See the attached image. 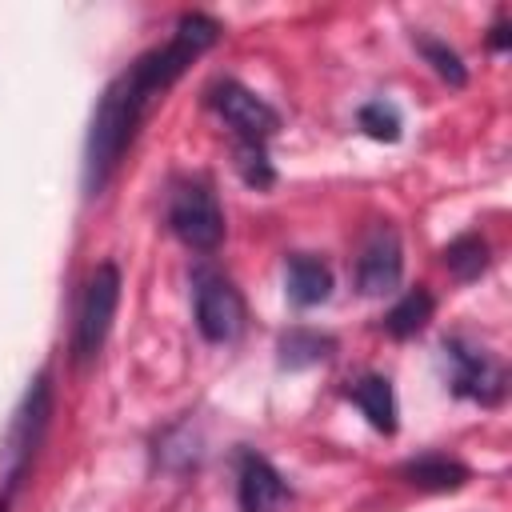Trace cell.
I'll use <instances>...</instances> for the list:
<instances>
[{
    "instance_id": "cell-1",
    "label": "cell",
    "mask_w": 512,
    "mask_h": 512,
    "mask_svg": "<svg viewBox=\"0 0 512 512\" xmlns=\"http://www.w3.org/2000/svg\"><path fill=\"white\" fill-rule=\"evenodd\" d=\"M220 40V24L204 12H188L180 16L172 40L164 48H152L144 52L128 72H120L104 96H100V108L92 116V128H88V152H84V184L88 192H100L112 176V168L120 164L124 148L132 144L144 112L152 108L156 96H164L180 72L200 56L208 52L212 44Z\"/></svg>"
},
{
    "instance_id": "cell-2",
    "label": "cell",
    "mask_w": 512,
    "mask_h": 512,
    "mask_svg": "<svg viewBox=\"0 0 512 512\" xmlns=\"http://www.w3.org/2000/svg\"><path fill=\"white\" fill-rule=\"evenodd\" d=\"M48 416H52V384L48 376H36L32 388L24 392L16 416H12V428H8V440L0 448V476H4V488H16L24 468L32 464L40 440H44V428H48Z\"/></svg>"
},
{
    "instance_id": "cell-3",
    "label": "cell",
    "mask_w": 512,
    "mask_h": 512,
    "mask_svg": "<svg viewBox=\"0 0 512 512\" xmlns=\"http://www.w3.org/2000/svg\"><path fill=\"white\" fill-rule=\"evenodd\" d=\"M168 224L196 252H212L224 240V212L216 204V192L200 180H184V184L172 188Z\"/></svg>"
},
{
    "instance_id": "cell-4",
    "label": "cell",
    "mask_w": 512,
    "mask_h": 512,
    "mask_svg": "<svg viewBox=\"0 0 512 512\" xmlns=\"http://www.w3.org/2000/svg\"><path fill=\"white\" fill-rule=\"evenodd\" d=\"M116 304H120V272L116 264H100L88 284H84V296H80V312H76V360H92L100 348H104V336L112 328V316H116Z\"/></svg>"
},
{
    "instance_id": "cell-5",
    "label": "cell",
    "mask_w": 512,
    "mask_h": 512,
    "mask_svg": "<svg viewBox=\"0 0 512 512\" xmlns=\"http://www.w3.org/2000/svg\"><path fill=\"white\" fill-rule=\"evenodd\" d=\"M212 108L232 124V132L240 140H252V144H264L276 128H280V116L268 100H260L252 88L236 84V80H220L212 88Z\"/></svg>"
},
{
    "instance_id": "cell-6",
    "label": "cell",
    "mask_w": 512,
    "mask_h": 512,
    "mask_svg": "<svg viewBox=\"0 0 512 512\" xmlns=\"http://www.w3.org/2000/svg\"><path fill=\"white\" fill-rule=\"evenodd\" d=\"M196 328L212 344H228L244 328V300L224 276H196Z\"/></svg>"
},
{
    "instance_id": "cell-7",
    "label": "cell",
    "mask_w": 512,
    "mask_h": 512,
    "mask_svg": "<svg viewBox=\"0 0 512 512\" xmlns=\"http://www.w3.org/2000/svg\"><path fill=\"white\" fill-rule=\"evenodd\" d=\"M444 352L452 360V392L480 400V404H496L504 396V368L484 352L472 348L464 340H444Z\"/></svg>"
},
{
    "instance_id": "cell-8",
    "label": "cell",
    "mask_w": 512,
    "mask_h": 512,
    "mask_svg": "<svg viewBox=\"0 0 512 512\" xmlns=\"http://www.w3.org/2000/svg\"><path fill=\"white\" fill-rule=\"evenodd\" d=\"M400 272H404L400 236H396V228L376 224L360 248V260H356V288L364 296H384L400 284Z\"/></svg>"
},
{
    "instance_id": "cell-9",
    "label": "cell",
    "mask_w": 512,
    "mask_h": 512,
    "mask_svg": "<svg viewBox=\"0 0 512 512\" xmlns=\"http://www.w3.org/2000/svg\"><path fill=\"white\" fill-rule=\"evenodd\" d=\"M284 496H288V488H284L280 472L264 456L244 452V460H240V508L244 512H276L284 504Z\"/></svg>"
},
{
    "instance_id": "cell-10",
    "label": "cell",
    "mask_w": 512,
    "mask_h": 512,
    "mask_svg": "<svg viewBox=\"0 0 512 512\" xmlns=\"http://www.w3.org/2000/svg\"><path fill=\"white\" fill-rule=\"evenodd\" d=\"M284 284H288V300L300 304V308H316L332 296V272L324 260L308 256V252H296L288 256L284 264Z\"/></svg>"
},
{
    "instance_id": "cell-11",
    "label": "cell",
    "mask_w": 512,
    "mask_h": 512,
    "mask_svg": "<svg viewBox=\"0 0 512 512\" xmlns=\"http://www.w3.org/2000/svg\"><path fill=\"white\" fill-rule=\"evenodd\" d=\"M352 400L356 408L368 416V424L384 436L396 432V392H392V380L388 376H360L352 384Z\"/></svg>"
},
{
    "instance_id": "cell-12",
    "label": "cell",
    "mask_w": 512,
    "mask_h": 512,
    "mask_svg": "<svg viewBox=\"0 0 512 512\" xmlns=\"http://www.w3.org/2000/svg\"><path fill=\"white\" fill-rule=\"evenodd\" d=\"M400 476L424 492H456L468 484V468L448 456H416L400 468Z\"/></svg>"
},
{
    "instance_id": "cell-13",
    "label": "cell",
    "mask_w": 512,
    "mask_h": 512,
    "mask_svg": "<svg viewBox=\"0 0 512 512\" xmlns=\"http://www.w3.org/2000/svg\"><path fill=\"white\" fill-rule=\"evenodd\" d=\"M432 308H436V300H432L428 288H408V292L388 308L384 328H388L396 340H408V336H416V332L432 320Z\"/></svg>"
},
{
    "instance_id": "cell-14",
    "label": "cell",
    "mask_w": 512,
    "mask_h": 512,
    "mask_svg": "<svg viewBox=\"0 0 512 512\" xmlns=\"http://www.w3.org/2000/svg\"><path fill=\"white\" fill-rule=\"evenodd\" d=\"M328 356H332V336H320L312 328H292L280 336V364L284 368H304V364H316Z\"/></svg>"
},
{
    "instance_id": "cell-15",
    "label": "cell",
    "mask_w": 512,
    "mask_h": 512,
    "mask_svg": "<svg viewBox=\"0 0 512 512\" xmlns=\"http://www.w3.org/2000/svg\"><path fill=\"white\" fill-rule=\"evenodd\" d=\"M444 268H448L456 280H476V276L488 268V244H484V236H476V232L456 236V240L444 248Z\"/></svg>"
},
{
    "instance_id": "cell-16",
    "label": "cell",
    "mask_w": 512,
    "mask_h": 512,
    "mask_svg": "<svg viewBox=\"0 0 512 512\" xmlns=\"http://www.w3.org/2000/svg\"><path fill=\"white\" fill-rule=\"evenodd\" d=\"M356 120H360V128H364L372 140H384V144L400 140V112H396L392 104H384V100H368V104L356 112Z\"/></svg>"
},
{
    "instance_id": "cell-17",
    "label": "cell",
    "mask_w": 512,
    "mask_h": 512,
    "mask_svg": "<svg viewBox=\"0 0 512 512\" xmlns=\"http://www.w3.org/2000/svg\"><path fill=\"white\" fill-rule=\"evenodd\" d=\"M236 172H240L244 184H252V188H268V184L276 180L264 144H252V140H240V144H236Z\"/></svg>"
},
{
    "instance_id": "cell-18",
    "label": "cell",
    "mask_w": 512,
    "mask_h": 512,
    "mask_svg": "<svg viewBox=\"0 0 512 512\" xmlns=\"http://www.w3.org/2000/svg\"><path fill=\"white\" fill-rule=\"evenodd\" d=\"M420 52H424V60L436 68V76L440 80H448L452 88H464V80H468V72H464V64H460V56L444 44V40H432V36H420Z\"/></svg>"
},
{
    "instance_id": "cell-19",
    "label": "cell",
    "mask_w": 512,
    "mask_h": 512,
    "mask_svg": "<svg viewBox=\"0 0 512 512\" xmlns=\"http://www.w3.org/2000/svg\"><path fill=\"white\" fill-rule=\"evenodd\" d=\"M492 48H496V52H504V48H508V24H504V20H496V24H492Z\"/></svg>"
},
{
    "instance_id": "cell-20",
    "label": "cell",
    "mask_w": 512,
    "mask_h": 512,
    "mask_svg": "<svg viewBox=\"0 0 512 512\" xmlns=\"http://www.w3.org/2000/svg\"><path fill=\"white\" fill-rule=\"evenodd\" d=\"M0 512H8V496H0Z\"/></svg>"
}]
</instances>
